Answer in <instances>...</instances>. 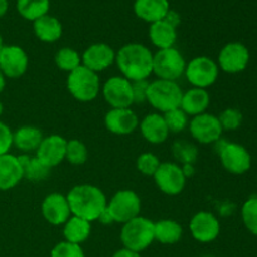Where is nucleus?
Masks as SVG:
<instances>
[{"instance_id":"nucleus-39","label":"nucleus","mask_w":257,"mask_h":257,"mask_svg":"<svg viewBox=\"0 0 257 257\" xmlns=\"http://www.w3.org/2000/svg\"><path fill=\"white\" fill-rule=\"evenodd\" d=\"M13 147V132L8 124L0 120V156L9 153Z\"/></svg>"},{"instance_id":"nucleus-14","label":"nucleus","mask_w":257,"mask_h":257,"mask_svg":"<svg viewBox=\"0 0 257 257\" xmlns=\"http://www.w3.org/2000/svg\"><path fill=\"white\" fill-rule=\"evenodd\" d=\"M29 67L27 52L19 45H4L0 52V70L5 78L18 79L25 74Z\"/></svg>"},{"instance_id":"nucleus-29","label":"nucleus","mask_w":257,"mask_h":257,"mask_svg":"<svg viewBox=\"0 0 257 257\" xmlns=\"http://www.w3.org/2000/svg\"><path fill=\"white\" fill-rule=\"evenodd\" d=\"M18 160L23 167L24 178H27L30 182H42L49 177L52 168L43 165L37 157H32V156L23 153V155L18 156Z\"/></svg>"},{"instance_id":"nucleus-3","label":"nucleus","mask_w":257,"mask_h":257,"mask_svg":"<svg viewBox=\"0 0 257 257\" xmlns=\"http://www.w3.org/2000/svg\"><path fill=\"white\" fill-rule=\"evenodd\" d=\"M119 237L123 247L138 253L142 252L155 241V222L143 216H137L123 223Z\"/></svg>"},{"instance_id":"nucleus-42","label":"nucleus","mask_w":257,"mask_h":257,"mask_svg":"<svg viewBox=\"0 0 257 257\" xmlns=\"http://www.w3.org/2000/svg\"><path fill=\"white\" fill-rule=\"evenodd\" d=\"M98 221H99V222H102L103 225H112V223H114V222H113V218L110 217L109 212L107 211V208H105L104 212L100 215V217L98 218Z\"/></svg>"},{"instance_id":"nucleus-8","label":"nucleus","mask_w":257,"mask_h":257,"mask_svg":"<svg viewBox=\"0 0 257 257\" xmlns=\"http://www.w3.org/2000/svg\"><path fill=\"white\" fill-rule=\"evenodd\" d=\"M141 198L135 191L120 190L110 197L107 203V211L114 223H125L140 216Z\"/></svg>"},{"instance_id":"nucleus-37","label":"nucleus","mask_w":257,"mask_h":257,"mask_svg":"<svg viewBox=\"0 0 257 257\" xmlns=\"http://www.w3.org/2000/svg\"><path fill=\"white\" fill-rule=\"evenodd\" d=\"M161 165V161L155 153L145 152L140 155L136 160V167H137L138 172H141L145 176H152L156 173Z\"/></svg>"},{"instance_id":"nucleus-4","label":"nucleus","mask_w":257,"mask_h":257,"mask_svg":"<svg viewBox=\"0 0 257 257\" xmlns=\"http://www.w3.org/2000/svg\"><path fill=\"white\" fill-rule=\"evenodd\" d=\"M67 88L73 98L78 102L88 103L94 100L100 92V80L98 73L80 65L68 73Z\"/></svg>"},{"instance_id":"nucleus-30","label":"nucleus","mask_w":257,"mask_h":257,"mask_svg":"<svg viewBox=\"0 0 257 257\" xmlns=\"http://www.w3.org/2000/svg\"><path fill=\"white\" fill-rule=\"evenodd\" d=\"M50 9V0H18L17 10L20 17L29 22H35L48 14Z\"/></svg>"},{"instance_id":"nucleus-1","label":"nucleus","mask_w":257,"mask_h":257,"mask_svg":"<svg viewBox=\"0 0 257 257\" xmlns=\"http://www.w3.org/2000/svg\"><path fill=\"white\" fill-rule=\"evenodd\" d=\"M115 64L131 82L148 79L153 73V53L141 43H128L115 52Z\"/></svg>"},{"instance_id":"nucleus-22","label":"nucleus","mask_w":257,"mask_h":257,"mask_svg":"<svg viewBox=\"0 0 257 257\" xmlns=\"http://www.w3.org/2000/svg\"><path fill=\"white\" fill-rule=\"evenodd\" d=\"M133 10L137 18L152 24L165 19L171 8L168 0H135Z\"/></svg>"},{"instance_id":"nucleus-40","label":"nucleus","mask_w":257,"mask_h":257,"mask_svg":"<svg viewBox=\"0 0 257 257\" xmlns=\"http://www.w3.org/2000/svg\"><path fill=\"white\" fill-rule=\"evenodd\" d=\"M150 82L146 80H138V82H132L133 89V100L137 104H142L147 100V88Z\"/></svg>"},{"instance_id":"nucleus-34","label":"nucleus","mask_w":257,"mask_h":257,"mask_svg":"<svg viewBox=\"0 0 257 257\" xmlns=\"http://www.w3.org/2000/svg\"><path fill=\"white\" fill-rule=\"evenodd\" d=\"M241 217L246 230L253 236H257V196H252L243 203Z\"/></svg>"},{"instance_id":"nucleus-38","label":"nucleus","mask_w":257,"mask_h":257,"mask_svg":"<svg viewBox=\"0 0 257 257\" xmlns=\"http://www.w3.org/2000/svg\"><path fill=\"white\" fill-rule=\"evenodd\" d=\"M50 257H85V255L80 245L62 241L52 248Z\"/></svg>"},{"instance_id":"nucleus-27","label":"nucleus","mask_w":257,"mask_h":257,"mask_svg":"<svg viewBox=\"0 0 257 257\" xmlns=\"http://www.w3.org/2000/svg\"><path fill=\"white\" fill-rule=\"evenodd\" d=\"M183 236V228L172 218H163L155 222V241L162 245H175Z\"/></svg>"},{"instance_id":"nucleus-16","label":"nucleus","mask_w":257,"mask_h":257,"mask_svg":"<svg viewBox=\"0 0 257 257\" xmlns=\"http://www.w3.org/2000/svg\"><path fill=\"white\" fill-rule=\"evenodd\" d=\"M104 125L113 135L127 136L137 130L140 119L131 108H112L105 113Z\"/></svg>"},{"instance_id":"nucleus-25","label":"nucleus","mask_w":257,"mask_h":257,"mask_svg":"<svg viewBox=\"0 0 257 257\" xmlns=\"http://www.w3.org/2000/svg\"><path fill=\"white\" fill-rule=\"evenodd\" d=\"M43 132L35 125H23L13 132V146L22 151L25 155L37 152L38 147L42 143Z\"/></svg>"},{"instance_id":"nucleus-32","label":"nucleus","mask_w":257,"mask_h":257,"mask_svg":"<svg viewBox=\"0 0 257 257\" xmlns=\"http://www.w3.org/2000/svg\"><path fill=\"white\" fill-rule=\"evenodd\" d=\"M54 62L63 72L70 73L82 65V55L70 47H63L55 53Z\"/></svg>"},{"instance_id":"nucleus-46","label":"nucleus","mask_w":257,"mask_h":257,"mask_svg":"<svg viewBox=\"0 0 257 257\" xmlns=\"http://www.w3.org/2000/svg\"><path fill=\"white\" fill-rule=\"evenodd\" d=\"M3 110H4V105H3L2 100H0V117H2V114H3Z\"/></svg>"},{"instance_id":"nucleus-7","label":"nucleus","mask_w":257,"mask_h":257,"mask_svg":"<svg viewBox=\"0 0 257 257\" xmlns=\"http://www.w3.org/2000/svg\"><path fill=\"white\" fill-rule=\"evenodd\" d=\"M218 146V156L222 167L232 175H243L248 172L252 166V157L245 146L235 142L220 141L216 142Z\"/></svg>"},{"instance_id":"nucleus-35","label":"nucleus","mask_w":257,"mask_h":257,"mask_svg":"<svg viewBox=\"0 0 257 257\" xmlns=\"http://www.w3.org/2000/svg\"><path fill=\"white\" fill-rule=\"evenodd\" d=\"M163 118L166 120L170 133H181L188 127V115L183 112L181 108L170 110L167 113H163Z\"/></svg>"},{"instance_id":"nucleus-36","label":"nucleus","mask_w":257,"mask_h":257,"mask_svg":"<svg viewBox=\"0 0 257 257\" xmlns=\"http://www.w3.org/2000/svg\"><path fill=\"white\" fill-rule=\"evenodd\" d=\"M218 120H220V124L223 131L232 132L241 127L243 122V114L237 108H226L218 115Z\"/></svg>"},{"instance_id":"nucleus-21","label":"nucleus","mask_w":257,"mask_h":257,"mask_svg":"<svg viewBox=\"0 0 257 257\" xmlns=\"http://www.w3.org/2000/svg\"><path fill=\"white\" fill-rule=\"evenodd\" d=\"M24 178L18 156L5 153L0 156V191H9Z\"/></svg>"},{"instance_id":"nucleus-26","label":"nucleus","mask_w":257,"mask_h":257,"mask_svg":"<svg viewBox=\"0 0 257 257\" xmlns=\"http://www.w3.org/2000/svg\"><path fill=\"white\" fill-rule=\"evenodd\" d=\"M33 30L40 42L54 43L62 37L63 25L58 18L47 14L33 22Z\"/></svg>"},{"instance_id":"nucleus-9","label":"nucleus","mask_w":257,"mask_h":257,"mask_svg":"<svg viewBox=\"0 0 257 257\" xmlns=\"http://www.w3.org/2000/svg\"><path fill=\"white\" fill-rule=\"evenodd\" d=\"M220 74L217 62L212 58L200 55L191 59L186 65L185 75L188 83L195 88L207 89L216 83Z\"/></svg>"},{"instance_id":"nucleus-19","label":"nucleus","mask_w":257,"mask_h":257,"mask_svg":"<svg viewBox=\"0 0 257 257\" xmlns=\"http://www.w3.org/2000/svg\"><path fill=\"white\" fill-rule=\"evenodd\" d=\"M42 215L48 223L53 226L64 225L72 216L67 196L53 192L48 195L42 202Z\"/></svg>"},{"instance_id":"nucleus-20","label":"nucleus","mask_w":257,"mask_h":257,"mask_svg":"<svg viewBox=\"0 0 257 257\" xmlns=\"http://www.w3.org/2000/svg\"><path fill=\"white\" fill-rule=\"evenodd\" d=\"M142 137L151 145H161L167 141L170 136L166 120L163 114L160 113H150L142 120H140L138 125Z\"/></svg>"},{"instance_id":"nucleus-23","label":"nucleus","mask_w":257,"mask_h":257,"mask_svg":"<svg viewBox=\"0 0 257 257\" xmlns=\"http://www.w3.org/2000/svg\"><path fill=\"white\" fill-rule=\"evenodd\" d=\"M210 102L211 97L207 89L192 87L191 89L183 92L180 108L188 117L190 115L195 117V115L207 112L208 107H210Z\"/></svg>"},{"instance_id":"nucleus-44","label":"nucleus","mask_w":257,"mask_h":257,"mask_svg":"<svg viewBox=\"0 0 257 257\" xmlns=\"http://www.w3.org/2000/svg\"><path fill=\"white\" fill-rule=\"evenodd\" d=\"M5 84H7V78H5V75L3 74L2 70H0V93L4 90Z\"/></svg>"},{"instance_id":"nucleus-13","label":"nucleus","mask_w":257,"mask_h":257,"mask_svg":"<svg viewBox=\"0 0 257 257\" xmlns=\"http://www.w3.org/2000/svg\"><path fill=\"white\" fill-rule=\"evenodd\" d=\"M102 94L110 108H131L133 100L132 82L122 75L110 77L102 87Z\"/></svg>"},{"instance_id":"nucleus-31","label":"nucleus","mask_w":257,"mask_h":257,"mask_svg":"<svg viewBox=\"0 0 257 257\" xmlns=\"http://www.w3.org/2000/svg\"><path fill=\"white\" fill-rule=\"evenodd\" d=\"M172 155L178 165H195L198 157V148L188 141H176L172 145Z\"/></svg>"},{"instance_id":"nucleus-43","label":"nucleus","mask_w":257,"mask_h":257,"mask_svg":"<svg viewBox=\"0 0 257 257\" xmlns=\"http://www.w3.org/2000/svg\"><path fill=\"white\" fill-rule=\"evenodd\" d=\"M9 8V2L8 0H0V18L4 17Z\"/></svg>"},{"instance_id":"nucleus-15","label":"nucleus","mask_w":257,"mask_h":257,"mask_svg":"<svg viewBox=\"0 0 257 257\" xmlns=\"http://www.w3.org/2000/svg\"><path fill=\"white\" fill-rule=\"evenodd\" d=\"M221 225L218 218L208 211H200L190 221V232L197 242L210 243L218 237Z\"/></svg>"},{"instance_id":"nucleus-33","label":"nucleus","mask_w":257,"mask_h":257,"mask_svg":"<svg viewBox=\"0 0 257 257\" xmlns=\"http://www.w3.org/2000/svg\"><path fill=\"white\" fill-rule=\"evenodd\" d=\"M65 160L73 166H82L88 160V148L82 141L69 140L67 141L65 150Z\"/></svg>"},{"instance_id":"nucleus-41","label":"nucleus","mask_w":257,"mask_h":257,"mask_svg":"<svg viewBox=\"0 0 257 257\" xmlns=\"http://www.w3.org/2000/svg\"><path fill=\"white\" fill-rule=\"evenodd\" d=\"M112 257H141V255L138 252H135V251H131L128 248H120L118 250L117 252H114V255Z\"/></svg>"},{"instance_id":"nucleus-24","label":"nucleus","mask_w":257,"mask_h":257,"mask_svg":"<svg viewBox=\"0 0 257 257\" xmlns=\"http://www.w3.org/2000/svg\"><path fill=\"white\" fill-rule=\"evenodd\" d=\"M148 37L151 43L157 49H167V48L175 47L177 40V27L167 19H162L150 24L148 29Z\"/></svg>"},{"instance_id":"nucleus-10","label":"nucleus","mask_w":257,"mask_h":257,"mask_svg":"<svg viewBox=\"0 0 257 257\" xmlns=\"http://www.w3.org/2000/svg\"><path fill=\"white\" fill-rule=\"evenodd\" d=\"M156 186L162 193L168 196H177L185 190L187 177L182 167L175 162H161L160 167L153 175Z\"/></svg>"},{"instance_id":"nucleus-11","label":"nucleus","mask_w":257,"mask_h":257,"mask_svg":"<svg viewBox=\"0 0 257 257\" xmlns=\"http://www.w3.org/2000/svg\"><path fill=\"white\" fill-rule=\"evenodd\" d=\"M188 131L193 140L201 145H213L221 140L223 133L217 115L207 112L192 117L188 123Z\"/></svg>"},{"instance_id":"nucleus-28","label":"nucleus","mask_w":257,"mask_h":257,"mask_svg":"<svg viewBox=\"0 0 257 257\" xmlns=\"http://www.w3.org/2000/svg\"><path fill=\"white\" fill-rule=\"evenodd\" d=\"M92 230V225L88 221L77 216H70L67 222L63 225V236L64 241L80 245L88 240Z\"/></svg>"},{"instance_id":"nucleus-12","label":"nucleus","mask_w":257,"mask_h":257,"mask_svg":"<svg viewBox=\"0 0 257 257\" xmlns=\"http://www.w3.org/2000/svg\"><path fill=\"white\" fill-rule=\"evenodd\" d=\"M250 63V50L243 43H227L218 53L217 65L228 74L243 72Z\"/></svg>"},{"instance_id":"nucleus-45","label":"nucleus","mask_w":257,"mask_h":257,"mask_svg":"<svg viewBox=\"0 0 257 257\" xmlns=\"http://www.w3.org/2000/svg\"><path fill=\"white\" fill-rule=\"evenodd\" d=\"M3 47H4V42H3V37H2V34H0V52H2Z\"/></svg>"},{"instance_id":"nucleus-18","label":"nucleus","mask_w":257,"mask_h":257,"mask_svg":"<svg viewBox=\"0 0 257 257\" xmlns=\"http://www.w3.org/2000/svg\"><path fill=\"white\" fill-rule=\"evenodd\" d=\"M115 62V50L105 43H94L82 54V65L95 73L108 69Z\"/></svg>"},{"instance_id":"nucleus-6","label":"nucleus","mask_w":257,"mask_h":257,"mask_svg":"<svg viewBox=\"0 0 257 257\" xmlns=\"http://www.w3.org/2000/svg\"><path fill=\"white\" fill-rule=\"evenodd\" d=\"M186 65L187 62L185 57L175 47L158 49L153 54V74L157 79L177 82V79L185 75Z\"/></svg>"},{"instance_id":"nucleus-2","label":"nucleus","mask_w":257,"mask_h":257,"mask_svg":"<svg viewBox=\"0 0 257 257\" xmlns=\"http://www.w3.org/2000/svg\"><path fill=\"white\" fill-rule=\"evenodd\" d=\"M67 200L72 215L90 223L98 221L108 203L104 192L93 185L74 186L68 192Z\"/></svg>"},{"instance_id":"nucleus-17","label":"nucleus","mask_w":257,"mask_h":257,"mask_svg":"<svg viewBox=\"0 0 257 257\" xmlns=\"http://www.w3.org/2000/svg\"><path fill=\"white\" fill-rule=\"evenodd\" d=\"M65 150H67V140L59 135H50L43 138L35 157L43 165L53 168L65 160Z\"/></svg>"},{"instance_id":"nucleus-5","label":"nucleus","mask_w":257,"mask_h":257,"mask_svg":"<svg viewBox=\"0 0 257 257\" xmlns=\"http://www.w3.org/2000/svg\"><path fill=\"white\" fill-rule=\"evenodd\" d=\"M183 90L177 82L156 79L150 82L147 88V100L157 112L167 113L180 108Z\"/></svg>"}]
</instances>
